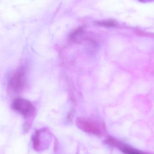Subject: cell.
<instances>
[{
	"label": "cell",
	"instance_id": "1",
	"mask_svg": "<svg viewBox=\"0 0 154 154\" xmlns=\"http://www.w3.org/2000/svg\"><path fill=\"white\" fill-rule=\"evenodd\" d=\"M76 124L78 128L83 132L96 136L101 135L105 129V125L102 123L85 118H77Z\"/></svg>",
	"mask_w": 154,
	"mask_h": 154
},
{
	"label": "cell",
	"instance_id": "2",
	"mask_svg": "<svg viewBox=\"0 0 154 154\" xmlns=\"http://www.w3.org/2000/svg\"><path fill=\"white\" fill-rule=\"evenodd\" d=\"M47 128H42L37 130L32 137V143L33 148L37 152H41L48 148L49 144L51 135L48 133Z\"/></svg>",
	"mask_w": 154,
	"mask_h": 154
},
{
	"label": "cell",
	"instance_id": "3",
	"mask_svg": "<svg viewBox=\"0 0 154 154\" xmlns=\"http://www.w3.org/2000/svg\"><path fill=\"white\" fill-rule=\"evenodd\" d=\"M13 110L23 116L26 118L33 116L35 108L31 102L24 99L18 98L13 101L11 105Z\"/></svg>",
	"mask_w": 154,
	"mask_h": 154
},
{
	"label": "cell",
	"instance_id": "4",
	"mask_svg": "<svg viewBox=\"0 0 154 154\" xmlns=\"http://www.w3.org/2000/svg\"><path fill=\"white\" fill-rule=\"evenodd\" d=\"M25 70L23 68H20L14 72L10 79V87L14 92H20L25 86Z\"/></svg>",
	"mask_w": 154,
	"mask_h": 154
},
{
	"label": "cell",
	"instance_id": "5",
	"mask_svg": "<svg viewBox=\"0 0 154 154\" xmlns=\"http://www.w3.org/2000/svg\"><path fill=\"white\" fill-rule=\"evenodd\" d=\"M105 143L109 145L117 147L125 154H146L141 151L136 150L122 143L118 140L111 137L107 138Z\"/></svg>",
	"mask_w": 154,
	"mask_h": 154
},
{
	"label": "cell",
	"instance_id": "6",
	"mask_svg": "<svg viewBox=\"0 0 154 154\" xmlns=\"http://www.w3.org/2000/svg\"><path fill=\"white\" fill-rule=\"evenodd\" d=\"M82 35H83V30L82 28H78L71 33L70 38L71 40L77 42L81 39Z\"/></svg>",
	"mask_w": 154,
	"mask_h": 154
},
{
	"label": "cell",
	"instance_id": "7",
	"mask_svg": "<svg viewBox=\"0 0 154 154\" xmlns=\"http://www.w3.org/2000/svg\"><path fill=\"white\" fill-rule=\"evenodd\" d=\"M96 24L106 27H114L116 26V22L113 20L99 21L96 23Z\"/></svg>",
	"mask_w": 154,
	"mask_h": 154
},
{
	"label": "cell",
	"instance_id": "8",
	"mask_svg": "<svg viewBox=\"0 0 154 154\" xmlns=\"http://www.w3.org/2000/svg\"><path fill=\"white\" fill-rule=\"evenodd\" d=\"M74 112L73 110H71L68 114L66 118V122L68 123L71 122L73 119V116H74Z\"/></svg>",
	"mask_w": 154,
	"mask_h": 154
}]
</instances>
